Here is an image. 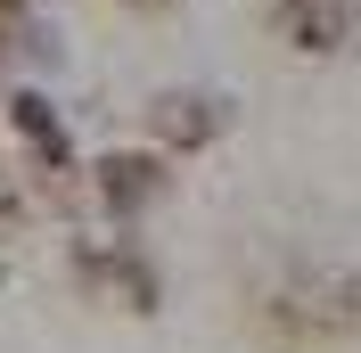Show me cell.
<instances>
[{
	"label": "cell",
	"instance_id": "6da1fadb",
	"mask_svg": "<svg viewBox=\"0 0 361 353\" xmlns=\"http://www.w3.org/2000/svg\"><path fill=\"white\" fill-rule=\"evenodd\" d=\"M157 132L180 140V148H197V140L222 132V107H214V99H197V90H173V99H157Z\"/></svg>",
	"mask_w": 361,
	"mask_h": 353
},
{
	"label": "cell",
	"instance_id": "7a4b0ae2",
	"mask_svg": "<svg viewBox=\"0 0 361 353\" xmlns=\"http://www.w3.org/2000/svg\"><path fill=\"white\" fill-rule=\"evenodd\" d=\"M99 173H107V205H148L157 198V164L148 156H107Z\"/></svg>",
	"mask_w": 361,
	"mask_h": 353
},
{
	"label": "cell",
	"instance_id": "3957f363",
	"mask_svg": "<svg viewBox=\"0 0 361 353\" xmlns=\"http://www.w3.org/2000/svg\"><path fill=\"white\" fill-rule=\"evenodd\" d=\"M17 132H25V140H42L49 156H66V132H58V115H49V99H33V90L17 99Z\"/></svg>",
	"mask_w": 361,
	"mask_h": 353
},
{
	"label": "cell",
	"instance_id": "277c9868",
	"mask_svg": "<svg viewBox=\"0 0 361 353\" xmlns=\"http://www.w3.org/2000/svg\"><path fill=\"white\" fill-rule=\"evenodd\" d=\"M0 205H8V181H0Z\"/></svg>",
	"mask_w": 361,
	"mask_h": 353
},
{
	"label": "cell",
	"instance_id": "5b68a950",
	"mask_svg": "<svg viewBox=\"0 0 361 353\" xmlns=\"http://www.w3.org/2000/svg\"><path fill=\"white\" fill-rule=\"evenodd\" d=\"M0 8H17V0H0Z\"/></svg>",
	"mask_w": 361,
	"mask_h": 353
}]
</instances>
